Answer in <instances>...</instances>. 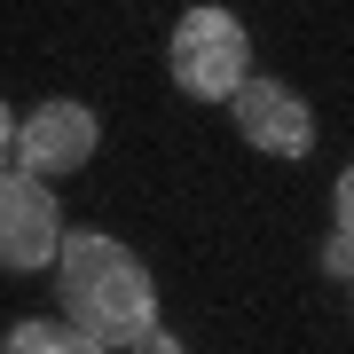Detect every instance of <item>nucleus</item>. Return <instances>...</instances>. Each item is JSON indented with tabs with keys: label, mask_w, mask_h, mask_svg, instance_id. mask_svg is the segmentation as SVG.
Returning <instances> with one entry per match:
<instances>
[{
	"label": "nucleus",
	"mask_w": 354,
	"mask_h": 354,
	"mask_svg": "<svg viewBox=\"0 0 354 354\" xmlns=\"http://www.w3.org/2000/svg\"><path fill=\"white\" fill-rule=\"evenodd\" d=\"M55 291H64V323L87 330V339L111 346V354H127L134 339L158 330V283H150V268H142L134 244L102 236V228L64 236V252H55Z\"/></svg>",
	"instance_id": "1"
},
{
	"label": "nucleus",
	"mask_w": 354,
	"mask_h": 354,
	"mask_svg": "<svg viewBox=\"0 0 354 354\" xmlns=\"http://www.w3.org/2000/svg\"><path fill=\"white\" fill-rule=\"evenodd\" d=\"M165 71L197 102H236V87L252 79V32L228 8H189L174 24V39H165Z\"/></svg>",
	"instance_id": "2"
},
{
	"label": "nucleus",
	"mask_w": 354,
	"mask_h": 354,
	"mask_svg": "<svg viewBox=\"0 0 354 354\" xmlns=\"http://www.w3.org/2000/svg\"><path fill=\"white\" fill-rule=\"evenodd\" d=\"M64 252V205L39 174L24 165H0V268L8 276H32V268H55Z\"/></svg>",
	"instance_id": "3"
},
{
	"label": "nucleus",
	"mask_w": 354,
	"mask_h": 354,
	"mask_svg": "<svg viewBox=\"0 0 354 354\" xmlns=\"http://www.w3.org/2000/svg\"><path fill=\"white\" fill-rule=\"evenodd\" d=\"M95 142H102L95 111L71 102V95H55V102H39V111L16 118V165L39 174V181H48V174H79V165L95 158Z\"/></svg>",
	"instance_id": "4"
},
{
	"label": "nucleus",
	"mask_w": 354,
	"mask_h": 354,
	"mask_svg": "<svg viewBox=\"0 0 354 354\" xmlns=\"http://www.w3.org/2000/svg\"><path fill=\"white\" fill-rule=\"evenodd\" d=\"M228 118H236V134L252 142L260 158H307L315 150V111H307V95H291L283 79H244L236 102H228Z\"/></svg>",
	"instance_id": "5"
},
{
	"label": "nucleus",
	"mask_w": 354,
	"mask_h": 354,
	"mask_svg": "<svg viewBox=\"0 0 354 354\" xmlns=\"http://www.w3.org/2000/svg\"><path fill=\"white\" fill-rule=\"evenodd\" d=\"M0 354H111V346H95L87 330H71V323H16L8 339H0Z\"/></svg>",
	"instance_id": "6"
},
{
	"label": "nucleus",
	"mask_w": 354,
	"mask_h": 354,
	"mask_svg": "<svg viewBox=\"0 0 354 354\" xmlns=\"http://www.w3.org/2000/svg\"><path fill=\"white\" fill-rule=\"evenodd\" d=\"M323 268H330V276H354V236H346V228L323 244Z\"/></svg>",
	"instance_id": "7"
},
{
	"label": "nucleus",
	"mask_w": 354,
	"mask_h": 354,
	"mask_svg": "<svg viewBox=\"0 0 354 354\" xmlns=\"http://www.w3.org/2000/svg\"><path fill=\"white\" fill-rule=\"evenodd\" d=\"M330 213H339V228H346V236H354V165H346V174H339V189H330Z\"/></svg>",
	"instance_id": "8"
},
{
	"label": "nucleus",
	"mask_w": 354,
	"mask_h": 354,
	"mask_svg": "<svg viewBox=\"0 0 354 354\" xmlns=\"http://www.w3.org/2000/svg\"><path fill=\"white\" fill-rule=\"evenodd\" d=\"M127 354H181V339H174V330H150V339H134Z\"/></svg>",
	"instance_id": "9"
},
{
	"label": "nucleus",
	"mask_w": 354,
	"mask_h": 354,
	"mask_svg": "<svg viewBox=\"0 0 354 354\" xmlns=\"http://www.w3.org/2000/svg\"><path fill=\"white\" fill-rule=\"evenodd\" d=\"M16 158V118H8V102H0V165Z\"/></svg>",
	"instance_id": "10"
}]
</instances>
